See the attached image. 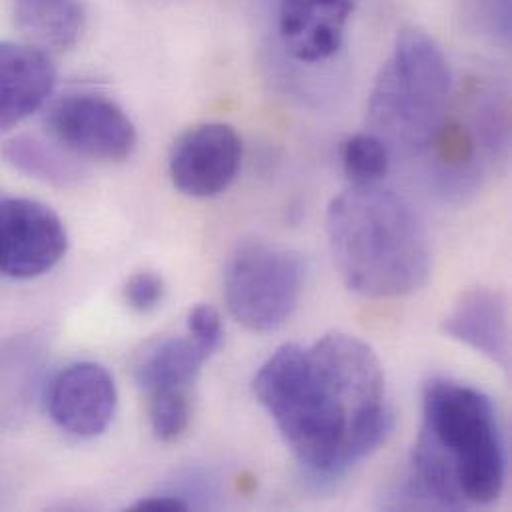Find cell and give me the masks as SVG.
<instances>
[{
	"instance_id": "6da1fadb",
	"label": "cell",
	"mask_w": 512,
	"mask_h": 512,
	"mask_svg": "<svg viewBox=\"0 0 512 512\" xmlns=\"http://www.w3.org/2000/svg\"><path fill=\"white\" fill-rule=\"evenodd\" d=\"M254 391L297 463L319 483L343 477L391 429L383 365L355 335L279 347L257 371Z\"/></svg>"
},
{
	"instance_id": "7a4b0ae2",
	"label": "cell",
	"mask_w": 512,
	"mask_h": 512,
	"mask_svg": "<svg viewBox=\"0 0 512 512\" xmlns=\"http://www.w3.org/2000/svg\"><path fill=\"white\" fill-rule=\"evenodd\" d=\"M507 459L493 401L479 389L431 379L409 483L433 507L489 505L505 487Z\"/></svg>"
},
{
	"instance_id": "3957f363",
	"label": "cell",
	"mask_w": 512,
	"mask_h": 512,
	"mask_svg": "<svg viewBox=\"0 0 512 512\" xmlns=\"http://www.w3.org/2000/svg\"><path fill=\"white\" fill-rule=\"evenodd\" d=\"M327 236L345 285L371 299L421 289L433 265L425 226L393 190L351 186L327 210Z\"/></svg>"
},
{
	"instance_id": "277c9868",
	"label": "cell",
	"mask_w": 512,
	"mask_h": 512,
	"mask_svg": "<svg viewBox=\"0 0 512 512\" xmlns=\"http://www.w3.org/2000/svg\"><path fill=\"white\" fill-rule=\"evenodd\" d=\"M451 90V66L433 36L419 28L401 30L369 94L371 134L391 154L429 150L445 126Z\"/></svg>"
},
{
	"instance_id": "5b68a950",
	"label": "cell",
	"mask_w": 512,
	"mask_h": 512,
	"mask_svg": "<svg viewBox=\"0 0 512 512\" xmlns=\"http://www.w3.org/2000/svg\"><path fill=\"white\" fill-rule=\"evenodd\" d=\"M305 281V265L291 250L246 244L228 263L226 303L236 321L252 331H273L295 311Z\"/></svg>"
},
{
	"instance_id": "8992f818",
	"label": "cell",
	"mask_w": 512,
	"mask_h": 512,
	"mask_svg": "<svg viewBox=\"0 0 512 512\" xmlns=\"http://www.w3.org/2000/svg\"><path fill=\"white\" fill-rule=\"evenodd\" d=\"M46 128L68 152L96 162H124L138 144L128 114L114 100L94 92L58 98L46 114Z\"/></svg>"
},
{
	"instance_id": "52a82bcc",
	"label": "cell",
	"mask_w": 512,
	"mask_h": 512,
	"mask_svg": "<svg viewBox=\"0 0 512 512\" xmlns=\"http://www.w3.org/2000/svg\"><path fill=\"white\" fill-rule=\"evenodd\" d=\"M244 156L240 134L224 122H204L188 128L172 146L170 176L190 198H214L238 178Z\"/></svg>"
},
{
	"instance_id": "ba28073f",
	"label": "cell",
	"mask_w": 512,
	"mask_h": 512,
	"mask_svg": "<svg viewBox=\"0 0 512 512\" xmlns=\"http://www.w3.org/2000/svg\"><path fill=\"white\" fill-rule=\"evenodd\" d=\"M68 250L62 220L44 204L10 198L0 202V273L32 279L50 271Z\"/></svg>"
},
{
	"instance_id": "9c48e42d",
	"label": "cell",
	"mask_w": 512,
	"mask_h": 512,
	"mask_svg": "<svg viewBox=\"0 0 512 512\" xmlns=\"http://www.w3.org/2000/svg\"><path fill=\"white\" fill-rule=\"evenodd\" d=\"M116 407V383L98 363H72L50 383V417L62 431L78 439H94L102 435L112 423Z\"/></svg>"
},
{
	"instance_id": "30bf717a",
	"label": "cell",
	"mask_w": 512,
	"mask_h": 512,
	"mask_svg": "<svg viewBox=\"0 0 512 512\" xmlns=\"http://www.w3.org/2000/svg\"><path fill=\"white\" fill-rule=\"evenodd\" d=\"M357 0H281L279 38L299 62L317 64L343 44Z\"/></svg>"
},
{
	"instance_id": "8fae6325",
	"label": "cell",
	"mask_w": 512,
	"mask_h": 512,
	"mask_svg": "<svg viewBox=\"0 0 512 512\" xmlns=\"http://www.w3.org/2000/svg\"><path fill=\"white\" fill-rule=\"evenodd\" d=\"M56 84L48 54L34 44L0 42V130H10L44 106Z\"/></svg>"
},
{
	"instance_id": "7c38bea8",
	"label": "cell",
	"mask_w": 512,
	"mask_h": 512,
	"mask_svg": "<svg viewBox=\"0 0 512 512\" xmlns=\"http://www.w3.org/2000/svg\"><path fill=\"white\" fill-rule=\"evenodd\" d=\"M443 329L449 337L483 353L501 369L511 367L509 303L499 291L477 287L461 295Z\"/></svg>"
},
{
	"instance_id": "4fadbf2b",
	"label": "cell",
	"mask_w": 512,
	"mask_h": 512,
	"mask_svg": "<svg viewBox=\"0 0 512 512\" xmlns=\"http://www.w3.org/2000/svg\"><path fill=\"white\" fill-rule=\"evenodd\" d=\"M208 357L190 337H168L152 343L134 365V379L148 395L192 389Z\"/></svg>"
},
{
	"instance_id": "5bb4252c",
	"label": "cell",
	"mask_w": 512,
	"mask_h": 512,
	"mask_svg": "<svg viewBox=\"0 0 512 512\" xmlns=\"http://www.w3.org/2000/svg\"><path fill=\"white\" fill-rule=\"evenodd\" d=\"M14 16L38 48H70L84 28L80 0H14Z\"/></svg>"
},
{
	"instance_id": "9a60e30c",
	"label": "cell",
	"mask_w": 512,
	"mask_h": 512,
	"mask_svg": "<svg viewBox=\"0 0 512 512\" xmlns=\"http://www.w3.org/2000/svg\"><path fill=\"white\" fill-rule=\"evenodd\" d=\"M2 154L6 162L18 172L42 182L64 186L78 176L76 168L64 156L30 136H18L10 140Z\"/></svg>"
},
{
	"instance_id": "2e32d148",
	"label": "cell",
	"mask_w": 512,
	"mask_h": 512,
	"mask_svg": "<svg viewBox=\"0 0 512 512\" xmlns=\"http://www.w3.org/2000/svg\"><path fill=\"white\" fill-rule=\"evenodd\" d=\"M341 164L351 186H375L389 172L391 152L375 134H355L343 144Z\"/></svg>"
},
{
	"instance_id": "e0dca14e",
	"label": "cell",
	"mask_w": 512,
	"mask_h": 512,
	"mask_svg": "<svg viewBox=\"0 0 512 512\" xmlns=\"http://www.w3.org/2000/svg\"><path fill=\"white\" fill-rule=\"evenodd\" d=\"M192 399L190 389H174L150 395V425L158 441H178L190 427Z\"/></svg>"
},
{
	"instance_id": "ac0fdd59",
	"label": "cell",
	"mask_w": 512,
	"mask_h": 512,
	"mask_svg": "<svg viewBox=\"0 0 512 512\" xmlns=\"http://www.w3.org/2000/svg\"><path fill=\"white\" fill-rule=\"evenodd\" d=\"M188 333L198 349L210 359L224 341V325L218 309L208 303L196 305L188 315Z\"/></svg>"
},
{
	"instance_id": "d6986e66",
	"label": "cell",
	"mask_w": 512,
	"mask_h": 512,
	"mask_svg": "<svg viewBox=\"0 0 512 512\" xmlns=\"http://www.w3.org/2000/svg\"><path fill=\"white\" fill-rule=\"evenodd\" d=\"M164 295L166 283L156 271H138L126 281L124 287L126 303L138 313L154 311L164 301Z\"/></svg>"
},
{
	"instance_id": "ffe728a7",
	"label": "cell",
	"mask_w": 512,
	"mask_h": 512,
	"mask_svg": "<svg viewBox=\"0 0 512 512\" xmlns=\"http://www.w3.org/2000/svg\"><path fill=\"white\" fill-rule=\"evenodd\" d=\"M134 512H182L188 511V503L180 497H148L130 507Z\"/></svg>"
}]
</instances>
